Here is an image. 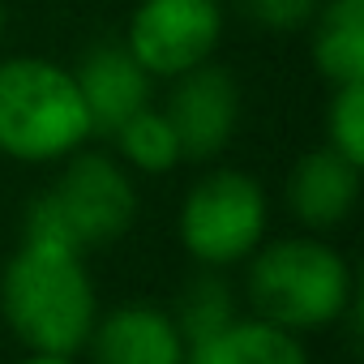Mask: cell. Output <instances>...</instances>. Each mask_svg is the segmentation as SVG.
I'll return each instance as SVG.
<instances>
[{
	"mask_svg": "<svg viewBox=\"0 0 364 364\" xmlns=\"http://www.w3.org/2000/svg\"><path fill=\"white\" fill-rule=\"evenodd\" d=\"M0 309L31 351L56 355H77L99 317L82 253L26 240L0 274Z\"/></svg>",
	"mask_w": 364,
	"mask_h": 364,
	"instance_id": "6da1fadb",
	"label": "cell"
},
{
	"mask_svg": "<svg viewBox=\"0 0 364 364\" xmlns=\"http://www.w3.org/2000/svg\"><path fill=\"white\" fill-rule=\"evenodd\" d=\"M137 189L124 167L107 154H77L56 185L31 202L22 240L69 253L103 249L133 228Z\"/></svg>",
	"mask_w": 364,
	"mask_h": 364,
	"instance_id": "7a4b0ae2",
	"label": "cell"
},
{
	"mask_svg": "<svg viewBox=\"0 0 364 364\" xmlns=\"http://www.w3.org/2000/svg\"><path fill=\"white\" fill-rule=\"evenodd\" d=\"M90 137V116L69 69L14 56L0 60V154L22 163H52Z\"/></svg>",
	"mask_w": 364,
	"mask_h": 364,
	"instance_id": "3957f363",
	"label": "cell"
},
{
	"mask_svg": "<svg viewBox=\"0 0 364 364\" xmlns=\"http://www.w3.org/2000/svg\"><path fill=\"white\" fill-rule=\"evenodd\" d=\"M351 300V266L326 240H274L249 262V304L291 334L334 326Z\"/></svg>",
	"mask_w": 364,
	"mask_h": 364,
	"instance_id": "277c9868",
	"label": "cell"
},
{
	"mask_svg": "<svg viewBox=\"0 0 364 364\" xmlns=\"http://www.w3.org/2000/svg\"><path fill=\"white\" fill-rule=\"evenodd\" d=\"M266 232V193L245 171H210L180 206V245L202 266L253 257Z\"/></svg>",
	"mask_w": 364,
	"mask_h": 364,
	"instance_id": "5b68a950",
	"label": "cell"
},
{
	"mask_svg": "<svg viewBox=\"0 0 364 364\" xmlns=\"http://www.w3.org/2000/svg\"><path fill=\"white\" fill-rule=\"evenodd\" d=\"M223 35L219 0H141L124 48L150 77H180L210 60Z\"/></svg>",
	"mask_w": 364,
	"mask_h": 364,
	"instance_id": "8992f818",
	"label": "cell"
},
{
	"mask_svg": "<svg viewBox=\"0 0 364 364\" xmlns=\"http://www.w3.org/2000/svg\"><path fill=\"white\" fill-rule=\"evenodd\" d=\"M167 124L180 141V159H215L240 120V90L236 77L219 65H198L189 73H180L167 99Z\"/></svg>",
	"mask_w": 364,
	"mask_h": 364,
	"instance_id": "52a82bcc",
	"label": "cell"
},
{
	"mask_svg": "<svg viewBox=\"0 0 364 364\" xmlns=\"http://www.w3.org/2000/svg\"><path fill=\"white\" fill-rule=\"evenodd\" d=\"M86 116H90V133H116L133 112H141L150 103V73L133 60V52L124 43H95L82 52L77 69H69Z\"/></svg>",
	"mask_w": 364,
	"mask_h": 364,
	"instance_id": "ba28073f",
	"label": "cell"
},
{
	"mask_svg": "<svg viewBox=\"0 0 364 364\" xmlns=\"http://www.w3.org/2000/svg\"><path fill=\"white\" fill-rule=\"evenodd\" d=\"M95 364H185V338H180L171 313L154 304H120L90 326Z\"/></svg>",
	"mask_w": 364,
	"mask_h": 364,
	"instance_id": "9c48e42d",
	"label": "cell"
},
{
	"mask_svg": "<svg viewBox=\"0 0 364 364\" xmlns=\"http://www.w3.org/2000/svg\"><path fill=\"white\" fill-rule=\"evenodd\" d=\"M360 202V163L338 154L334 146L309 150L287 180V206L304 228H338Z\"/></svg>",
	"mask_w": 364,
	"mask_h": 364,
	"instance_id": "30bf717a",
	"label": "cell"
},
{
	"mask_svg": "<svg viewBox=\"0 0 364 364\" xmlns=\"http://www.w3.org/2000/svg\"><path fill=\"white\" fill-rule=\"evenodd\" d=\"M185 364H309V355L291 330L266 317H232L223 330L193 343L185 351Z\"/></svg>",
	"mask_w": 364,
	"mask_h": 364,
	"instance_id": "8fae6325",
	"label": "cell"
},
{
	"mask_svg": "<svg viewBox=\"0 0 364 364\" xmlns=\"http://www.w3.org/2000/svg\"><path fill=\"white\" fill-rule=\"evenodd\" d=\"M313 65L326 82H364V0H326L313 14Z\"/></svg>",
	"mask_w": 364,
	"mask_h": 364,
	"instance_id": "7c38bea8",
	"label": "cell"
},
{
	"mask_svg": "<svg viewBox=\"0 0 364 364\" xmlns=\"http://www.w3.org/2000/svg\"><path fill=\"white\" fill-rule=\"evenodd\" d=\"M232 317H236V296H232L228 279H219V274L189 279L185 291H180V300H176V313H171L180 338H185V351L193 343L210 338L215 330H223Z\"/></svg>",
	"mask_w": 364,
	"mask_h": 364,
	"instance_id": "4fadbf2b",
	"label": "cell"
},
{
	"mask_svg": "<svg viewBox=\"0 0 364 364\" xmlns=\"http://www.w3.org/2000/svg\"><path fill=\"white\" fill-rule=\"evenodd\" d=\"M112 137H116V146H120L124 163H133L137 171L159 176V171H171V167L180 163V141H176V133H171L167 116H163V112H154L150 103H146L141 112H133V116H129Z\"/></svg>",
	"mask_w": 364,
	"mask_h": 364,
	"instance_id": "5bb4252c",
	"label": "cell"
},
{
	"mask_svg": "<svg viewBox=\"0 0 364 364\" xmlns=\"http://www.w3.org/2000/svg\"><path fill=\"white\" fill-rule=\"evenodd\" d=\"M330 146L351 163H364V82H343L326 112Z\"/></svg>",
	"mask_w": 364,
	"mask_h": 364,
	"instance_id": "9a60e30c",
	"label": "cell"
},
{
	"mask_svg": "<svg viewBox=\"0 0 364 364\" xmlns=\"http://www.w3.org/2000/svg\"><path fill=\"white\" fill-rule=\"evenodd\" d=\"M240 14L262 31H304L317 14V0H236Z\"/></svg>",
	"mask_w": 364,
	"mask_h": 364,
	"instance_id": "2e32d148",
	"label": "cell"
},
{
	"mask_svg": "<svg viewBox=\"0 0 364 364\" xmlns=\"http://www.w3.org/2000/svg\"><path fill=\"white\" fill-rule=\"evenodd\" d=\"M22 364H73V355H56V351H31Z\"/></svg>",
	"mask_w": 364,
	"mask_h": 364,
	"instance_id": "e0dca14e",
	"label": "cell"
},
{
	"mask_svg": "<svg viewBox=\"0 0 364 364\" xmlns=\"http://www.w3.org/2000/svg\"><path fill=\"white\" fill-rule=\"evenodd\" d=\"M0 31H5V5H0Z\"/></svg>",
	"mask_w": 364,
	"mask_h": 364,
	"instance_id": "ac0fdd59",
	"label": "cell"
}]
</instances>
